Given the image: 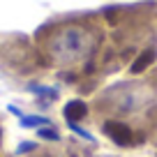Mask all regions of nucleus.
I'll list each match as a JSON object with an SVG mask.
<instances>
[{"label": "nucleus", "mask_w": 157, "mask_h": 157, "mask_svg": "<svg viewBox=\"0 0 157 157\" xmlns=\"http://www.w3.org/2000/svg\"><path fill=\"white\" fill-rule=\"evenodd\" d=\"M152 60H155V51H152V49L143 51V53L132 63V74H141V72H146V67L152 63Z\"/></svg>", "instance_id": "obj_3"}, {"label": "nucleus", "mask_w": 157, "mask_h": 157, "mask_svg": "<svg viewBox=\"0 0 157 157\" xmlns=\"http://www.w3.org/2000/svg\"><path fill=\"white\" fill-rule=\"evenodd\" d=\"M93 35L86 33L83 28H63L49 44V56L56 65H76L83 63L90 53H93Z\"/></svg>", "instance_id": "obj_1"}, {"label": "nucleus", "mask_w": 157, "mask_h": 157, "mask_svg": "<svg viewBox=\"0 0 157 157\" xmlns=\"http://www.w3.org/2000/svg\"><path fill=\"white\" fill-rule=\"evenodd\" d=\"M86 104L83 102H69L67 106H65V116L69 118V120H81V118L86 116Z\"/></svg>", "instance_id": "obj_4"}, {"label": "nucleus", "mask_w": 157, "mask_h": 157, "mask_svg": "<svg viewBox=\"0 0 157 157\" xmlns=\"http://www.w3.org/2000/svg\"><path fill=\"white\" fill-rule=\"evenodd\" d=\"M104 132H106V136L111 139V141H116L118 146H134V132L127 127L125 123H120V120H109V123H104Z\"/></svg>", "instance_id": "obj_2"}]
</instances>
